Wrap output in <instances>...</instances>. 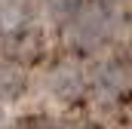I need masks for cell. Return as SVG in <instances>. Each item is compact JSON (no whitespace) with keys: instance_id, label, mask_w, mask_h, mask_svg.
<instances>
[{"instance_id":"obj_1","label":"cell","mask_w":132,"mask_h":129,"mask_svg":"<svg viewBox=\"0 0 132 129\" xmlns=\"http://www.w3.org/2000/svg\"><path fill=\"white\" fill-rule=\"evenodd\" d=\"M77 3H80V0H46L49 12H52L55 19H65L71 12H77Z\"/></svg>"}]
</instances>
